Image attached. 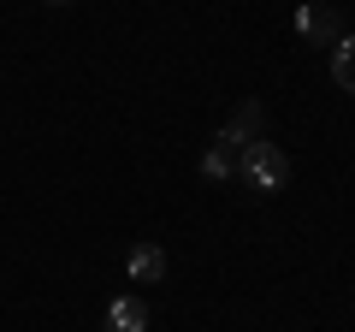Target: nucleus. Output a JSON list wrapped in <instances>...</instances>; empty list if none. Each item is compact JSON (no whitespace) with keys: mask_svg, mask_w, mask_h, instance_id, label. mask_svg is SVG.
<instances>
[{"mask_svg":"<svg viewBox=\"0 0 355 332\" xmlns=\"http://www.w3.org/2000/svg\"><path fill=\"white\" fill-rule=\"evenodd\" d=\"M101 332H148V303H142V297H113Z\"/></svg>","mask_w":355,"mask_h":332,"instance_id":"5","label":"nucleus"},{"mask_svg":"<svg viewBox=\"0 0 355 332\" xmlns=\"http://www.w3.org/2000/svg\"><path fill=\"white\" fill-rule=\"evenodd\" d=\"M48 6H71V0H48Z\"/></svg>","mask_w":355,"mask_h":332,"instance_id":"8","label":"nucleus"},{"mask_svg":"<svg viewBox=\"0 0 355 332\" xmlns=\"http://www.w3.org/2000/svg\"><path fill=\"white\" fill-rule=\"evenodd\" d=\"M125 279L130 285H160L166 279V249L160 243H137V249L125 256Z\"/></svg>","mask_w":355,"mask_h":332,"instance_id":"4","label":"nucleus"},{"mask_svg":"<svg viewBox=\"0 0 355 332\" xmlns=\"http://www.w3.org/2000/svg\"><path fill=\"white\" fill-rule=\"evenodd\" d=\"M261 119H266V113H261V101L249 95V101H237V113H231V125H225V131H231L237 142H254V137H261Z\"/></svg>","mask_w":355,"mask_h":332,"instance_id":"7","label":"nucleus"},{"mask_svg":"<svg viewBox=\"0 0 355 332\" xmlns=\"http://www.w3.org/2000/svg\"><path fill=\"white\" fill-rule=\"evenodd\" d=\"M237 154H243V142L231 137V131H219V137L207 142V154H202V179H207V184L237 179Z\"/></svg>","mask_w":355,"mask_h":332,"instance_id":"3","label":"nucleus"},{"mask_svg":"<svg viewBox=\"0 0 355 332\" xmlns=\"http://www.w3.org/2000/svg\"><path fill=\"white\" fill-rule=\"evenodd\" d=\"M338 36H343L338 6H326V0H302V6H296V42H308V48H331Z\"/></svg>","mask_w":355,"mask_h":332,"instance_id":"2","label":"nucleus"},{"mask_svg":"<svg viewBox=\"0 0 355 332\" xmlns=\"http://www.w3.org/2000/svg\"><path fill=\"white\" fill-rule=\"evenodd\" d=\"M326 53H331V83L343 95H355V36H338Z\"/></svg>","mask_w":355,"mask_h":332,"instance_id":"6","label":"nucleus"},{"mask_svg":"<svg viewBox=\"0 0 355 332\" xmlns=\"http://www.w3.org/2000/svg\"><path fill=\"white\" fill-rule=\"evenodd\" d=\"M237 179L249 184V196H279L284 179H291V154L272 137H254V142H243V154H237Z\"/></svg>","mask_w":355,"mask_h":332,"instance_id":"1","label":"nucleus"}]
</instances>
